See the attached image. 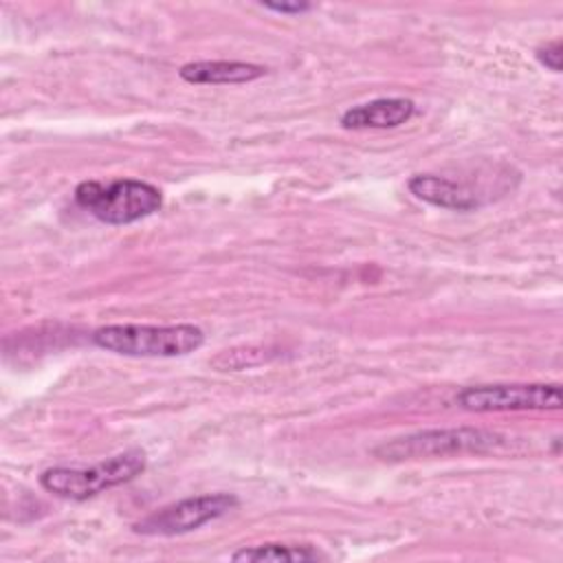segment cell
I'll use <instances>...</instances> for the list:
<instances>
[{"mask_svg":"<svg viewBox=\"0 0 563 563\" xmlns=\"http://www.w3.org/2000/svg\"><path fill=\"white\" fill-rule=\"evenodd\" d=\"M506 446V438L475 427H453V429H427L416 431L402 438H394L374 449V455L400 462V460H420V457H446L462 453H493Z\"/></svg>","mask_w":563,"mask_h":563,"instance_id":"4","label":"cell"},{"mask_svg":"<svg viewBox=\"0 0 563 563\" xmlns=\"http://www.w3.org/2000/svg\"><path fill=\"white\" fill-rule=\"evenodd\" d=\"M92 343L101 350L123 356H185L205 343V332L191 323L178 325H139L114 323L92 332Z\"/></svg>","mask_w":563,"mask_h":563,"instance_id":"1","label":"cell"},{"mask_svg":"<svg viewBox=\"0 0 563 563\" xmlns=\"http://www.w3.org/2000/svg\"><path fill=\"white\" fill-rule=\"evenodd\" d=\"M407 187L418 200H424V202L442 207V209L471 211V209L479 207L477 194H473L464 185H457V183L435 176V174H416L409 178Z\"/></svg>","mask_w":563,"mask_h":563,"instance_id":"8","label":"cell"},{"mask_svg":"<svg viewBox=\"0 0 563 563\" xmlns=\"http://www.w3.org/2000/svg\"><path fill=\"white\" fill-rule=\"evenodd\" d=\"M323 554L310 545H286V543H262L251 548H240L231 554V561H317Z\"/></svg>","mask_w":563,"mask_h":563,"instance_id":"10","label":"cell"},{"mask_svg":"<svg viewBox=\"0 0 563 563\" xmlns=\"http://www.w3.org/2000/svg\"><path fill=\"white\" fill-rule=\"evenodd\" d=\"M238 506V497L231 493H207L185 497L169 506H163L134 523V532L145 537H176L191 532Z\"/></svg>","mask_w":563,"mask_h":563,"instance_id":"6","label":"cell"},{"mask_svg":"<svg viewBox=\"0 0 563 563\" xmlns=\"http://www.w3.org/2000/svg\"><path fill=\"white\" fill-rule=\"evenodd\" d=\"M416 106L411 99L405 97H383L361 106H354L341 114V125L345 130H383L396 128L411 119Z\"/></svg>","mask_w":563,"mask_h":563,"instance_id":"7","label":"cell"},{"mask_svg":"<svg viewBox=\"0 0 563 563\" xmlns=\"http://www.w3.org/2000/svg\"><path fill=\"white\" fill-rule=\"evenodd\" d=\"M561 40H554V42H550V44H545V46H541V48H537V59L545 66V68H550V70H554V73H561Z\"/></svg>","mask_w":563,"mask_h":563,"instance_id":"11","label":"cell"},{"mask_svg":"<svg viewBox=\"0 0 563 563\" xmlns=\"http://www.w3.org/2000/svg\"><path fill=\"white\" fill-rule=\"evenodd\" d=\"M457 405L466 411H556L563 405L556 383H497L475 385L457 394Z\"/></svg>","mask_w":563,"mask_h":563,"instance_id":"5","label":"cell"},{"mask_svg":"<svg viewBox=\"0 0 563 563\" xmlns=\"http://www.w3.org/2000/svg\"><path fill=\"white\" fill-rule=\"evenodd\" d=\"M145 471V453L123 451L92 466H53L40 475V486L57 497L84 501L108 488L132 482Z\"/></svg>","mask_w":563,"mask_h":563,"instance_id":"3","label":"cell"},{"mask_svg":"<svg viewBox=\"0 0 563 563\" xmlns=\"http://www.w3.org/2000/svg\"><path fill=\"white\" fill-rule=\"evenodd\" d=\"M75 202L106 224H130L161 209V191L143 180H84L75 187Z\"/></svg>","mask_w":563,"mask_h":563,"instance_id":"2","label":"cell"},{"mask_svg":"<svg viewBox=\"0 0 563 563\" xmlns=\"http://www.w3.org/2000/svg\"><path fill=\"white\" fill-rule=\"evenodd\" d=\"M187 84H244L266 75V68L251 62H189L178 70Z\"/></svg>","mask_w":563,"mask_h":563,"instance_id":"9","label":"cell"},{"mask_svg":"<svg viewBox=\"0 0 563 563\" xmlns=\"http://www.w3.org/2000/svg\"><path fill=\"white\" fill-rule=\"evenodd\" d=\"M262 7L268 11H275V13H292V15L306 13L312 9L310 2H299V0H295V2H262Z\"/></svg>","mask_w":563,"mask_h":563,"instance_id":"12","label":"cell"}]
</instances>
